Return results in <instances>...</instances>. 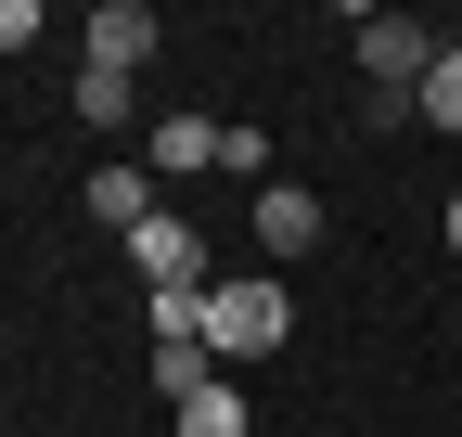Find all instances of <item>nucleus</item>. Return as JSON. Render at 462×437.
I'll list each match as a JSON object with an SVG mask.
<instances>
[{
	"instance_id": "f257e3e1",
	"label": "nucleus",
	"mask_w": 462,
	"mask_h": 437,
	"mask_svg": "<svg viewBox=\"0 0 462 437\" xmlns=\"http://www.w3.org/2000/svg\"><path fill=\"white\" fill-rule=\"evenodd\" d=\"M437 26H411V14H360V90H373V129H411V90L437 78Z\"/></svg>"
},
{
	"instance_id": "f03ea898",
	"label": "nucleus",
	"mask_w": 462,
	"mask_h": 437,
	"mask_svg": "<svg viewBox=\"0 0 462 437\" xmlns=\"http://www.w3.org/2000/svg\"><path fill=\"white\" fill-rule=\"evenodd\" d=\"M282 335H296L282 284H206V348H218V360H270Z\"/></svg>"
},
{
	"instance_id": "7ed1b4c3",
	"label": "nucleus",
	"mask_w": 462,
	"mask_h": 437,
	"mask_svg": "<svg viewBox=\"0 0 462 437\" xmlns=\"http://www.w3.org/2000/svg\"><path fill=\"white\" fill-rule=\"evenodd\" d=\"M154 39H167V26L142 14V0H103V14L78 26V65H103V78H142V65H154Z\"/></svg>"
},
{
	"instance_id": "20e7f679",
	"label": "nucleus",
	"mask_w": 462,
	"mask_h": 437,
	"mask_svg": "<svg viewBox=\"0 0 462 437\" xmlns=\"http://www.w3.org/2000/svg\"><path fill=\"white\" fill-rule=\"evenodd\" d=\"M129 257H142V284H154V296H167V284H193V296H206V245H193V218H167V206H154L142 232H129Z\"/></svg>"
},
{
	"instance_id": "39448f33",
	"label": "nucleus",
	"mask_w": 462,
	"mask_h": 437,
	"mask_svg": "<svg viewBox=\"0 0 462 437\" xmlns=\"http://www.w3.org/2000/svg\"><path fill=\"white\" fill-rule=\"evenodd\" d=\"M257 245L309 257V245H321V193H309V181H257Z\"/></svg>"
},
{
	"instance_id": "423d86ee",
	"label": "nucleus",
	"mask_w": 462,
	"mask_h": 437,
	"mask_svg": "<svg viewBox=\"0 0 462 437\" xmlns=\"http://www.w3.org/2000/svg\"><path fill=\"white\" fill-rule=\"evenodd\" d=\"M78 206L103 218V232H142V218H154V168H90V181H78Z\"/></svg>"
},
{
	"instance_id": "0eeeda50",
	"label": "nucleus",
	"mask_w": 462,
	"mask_h": 437,
	"mask_svg": "<svg viewBox=\"0 0 462 437\" xmlns=\"http://www.w3.org/2000/svg\"><path fill=\"white\" fill-rule=\"evenodd\" d=\"M142 168H154V181H180V168H218V116H154Z\"/></svg>"
},
{
	"instance_id": "6e6552de",
	"label": "nucleus",
	"mask_w": 462,
	"mask_h": 437,
	"mask_svg": "<svg viewBox=\"0 0 462 437\" xmlns=\"http://www.w3.org/2000/svg\"><path fill=\"white\" fill-rule=\"evenodd\" d=\"M206 386H218V348H206V335H167V348H154V399L180 412V399H206Z\"/></svg>"
},
{
	"instance_id": "1a4fd4ad",
	"label": "nucleus",
	"mask_w": 462,
	"mask_h": 437,
	"mask_svg": "<svg viewBox=\"0 0 462 437\" xmlns=\"http://www.w3.org/2000/svg\"><path fill=\"white\" fill-rule=\"evenodd\" d=\"M411 116H424V129H449V142H462V39H449V51H437V78H424V90H411Z\"/></svg>"
},
{
	"instance_id": "9d476101",
	"label": "nucleus",
	"mask_w": 462,
	"mask_h": 437,
	"mask_svg": "<svg viewBox=\"0 0 462 437\" xmlns=\"http://www.w3.org/2000/svg\"><path fill=\"white\" fill-rule=\"evenodd\" d=\"M78 129H129V78H103V65H78Z\"/></svg>"
},
{
	"instance_id": "9b49d317",
	"label": "nucleus",
	"mask_w": 462,
	"mask_h": 437,
	"mask_svg": "<svg viewBox=\"0 0 462 437\" xmlns=\"http://www.w3.org/2000/svg\"><path fill=\"white\" fill-rule=\"evenodd\" d=\"M180 437H245V399H231V386H206V399H180Z\"/></svg>"
},
{
	"instance_id": "f8f14e48",
	"label": "nucleus",
	"mask_w": 462,
	"mask_h": 437,
	"mask_svg": "<svg viewBox=\"0 0 462 437\" xmlns=\"http://www.w3.org/2000/svg\"><path fill=\"white\" fill-rule=\"evenodd\" d=\"M39 39V0H0V51H26Z\"/></svg>"
},
{
	"instance_id": "ddd939ff",
	"label": "nucleus",
	"mask_w": 462,
	"mask_h": 437,
	"mask_svg": "<svg viewBox=\"0 0 462 437\" xmlns=\"http://www.w3.org/2000/svg\"><path fill=\"white\" fill-rule=\"evenodd\" d=\"M449 257H462V193H449Z\"/></svg>"
}]
</instances>
